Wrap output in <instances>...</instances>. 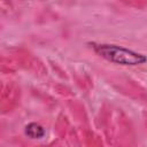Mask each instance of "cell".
I'll list each match as a JSON object with an SVG mask.
<instances>
[{"label":"cell","mask_w":147,"mask_h":147,"mask_svg":"<svg viewBox=\"0 0 147 147\" xmlns=\"http://www.w3.org/2000/svg\"><path fill=\"white\" fill-rule=\"evenodd\" d=\"M25 134L31 139H41L46 134V131L40 124L30 123L25 126Z\"/></svg>","instance_id":"2"},{"label":"cell","mask_w":147,"mask_h":147,"mask_svg":"<svg viewBox=\"0 0 147 147\" xmlns=\"http://www.w3.org/2000/svg\"><path fill=\"white\" fill-rule=\"evenodd\" d=\"M94 52L105 60L121 65H139L147 61L144 54L110 44H91Z\"/></svg>","instance_id":"1"}]
</instances>
